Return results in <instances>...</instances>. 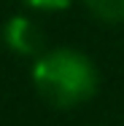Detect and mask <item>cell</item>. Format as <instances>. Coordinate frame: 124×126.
<instances>
[{
	"label": "cell",
	"instance_id": "2",
	"mask_svg": "<svg viewBox=\"0 0 124 126\" xmlns=\"http://www.w3.org/2000/svg\"><path fill=\"white\" fill-rule=\"evenodd\" d=\"M3 43L5 48L19 56H41L43 54V35L41 27L27 16H11L3 27Z\"/></svg>",
	"mask_w": 124,
	"mask_h": 126
},
{
	"label": "cell",
	"instance_id": "4",
	"mask_svg": "<svg viewBox=\"0 0 124 126\" xmlns=\"http://www.w3.org/2000/svg\"><path fill=\"white\" fill-rule=\"evenodd\" d=\"M32 11H65L73 0H22Z\"/></svg>",
	"mask_w": 124,
	"mask_h": 126
},
{
	"label": "cell",
	"instance_id": "3",
	"mask_svg": "<svg viewBox=\"0 0 124 126\" xmlns=\"http://www.w3.org/2000/svg\"><path fill=\"white\" fill-rule=\"evenodd\" d=\"M84 5L95 19L105 22V24L124 22V0H84Z\"/></svg>",
	"mask_w": 124,
	"mask_h": 126
},
{
	"label": "cell",
	"instance_id": "1",
	"mask_svg": "<svg viewBox=\"0 0 124 126\" xmlns=\"http://www.w3.org/2000/svg\"><path fill=\"white\" fill-rule=\"evenodd\" d=\"M32 86L51 107H75L97 94L100 73L95 62L75 48L43 51L32 64Z\"/></svg>",
	"mask_w": 124,
	"mask_h": 126
}]
</instances>
